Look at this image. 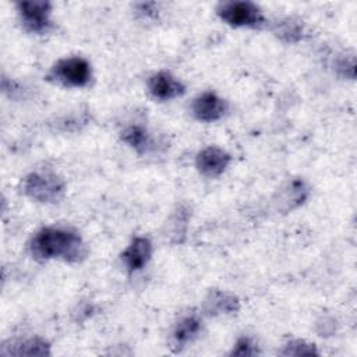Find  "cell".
Segmentation results:
<instances>
[{
  "label": "cell",
  "mask_w": 357,
  "mask_h": 357,
  "mask_svg": "<svg viewBox=\"0 0 357 357\" xmlns=\"http://www.w3.org/2000/svg\"><path fill=\"white\" fill-rule=\"evenodd\" d=\"M29 248L39 259L60 258L67 262L81 261L86 251L82 238L64 227H43L31 240Z\"/></svg>",
  "instance_id": "obj_1"
},
{
  "label": "cell",
  "mask_w": 357,
  "mask_h": 357,
  "mask_svg": "<svg viewBox=\"0 0 357 357\" xmlns=\"http://www.w3.org/2000/svg\"><path fill=\"white\" fill-rule=\"evenodd\" d=\"M24 192L39 202H56L66 190L64 180L53 172H33L28 174L22 184Z\"/></svg>",
  "instance_id": "obj_2"
},
{
  "label": "cell",
  "mask_w": 357,
  "mask_h": 357,
  "mask_svg": "<svg viewBox=\"0 0 357 357\" xmlns=\"http://www.w3.org/2000/svg\"><path fill=\"white\" fill-rule=\"evenodd\" d=\"M50 77L64 86H85L89 84L92 71L89 63L82 57H67L59 60L50 70Z\"/></svg>",
  "instance_id": "obj_3"
},
{
  "label": "cell",
  "mask_w": 357,
  "mask_h": 357,
  "mask_svg": "<svg viewBox=\"0 0 357 357\" xmlns=\"http://www.w3.org/2000/svg\"><path fill=\"white\" fill-rule=\"evenodd\" d=\"M219 17L231 26H257L262 22V13L251 1H225L218 7Z\"/></svg>",
  "instance_id": "obj_4"
},
{
  "label": "cell",
  "mask_w": 357,
  "mask_h": 357,
  "mask_svg": "<svg viewBox=\"0 0 357 357\" xmlns=\"http://www.w3.org/2000/svg\"><path fill=\"white\" fill-rule=\"evenodd\" d=\"M18 11L24 28L32 33H45L50 22L52 4L49 1H21Z\"/></svg>",
  "instance_id": "obj_5"
},
{
  "label": "cell",
  "mask_w": 357,
  "mask_h": 357,
  "mask_svg": "<svg viewBox=\"0 0 357 357\" xmlns=\"http://www.w3.org/2000/svg\"><path fill=\"white\" fill-rule=\"evenodd\" d=\"M230 160L231 156L226 151L218 146H208L197 155L195 163L201 174L206 177H218L227 169Z\"/></svg>",
  "instance_id": "obj_6"
},
{
  "label": "cell",
  "mask_w": 357,
  "mask_h": 357,
  "mask_svg": "<svg viewBox=\"0 0 357 357\" xmlns=\"http://www.w3.org/2000/svg\"><path fill=\"white\" fill-rule=\"evenodd\" d=\"M227 110L226 102L215 92H204L192 102V114L199 121H216Z\"/></svg>",
  "instance_id": "obj_7"
},
{
  "label": "cell",
  "mask_w": 357,
  "mask_h": 357,
  "mask_svg": "<svg viewBox=\"0 0 357 357\" xmlns=\"http://www.w3.org/2000/svg\"><path fill=\"white\" fill-rule=\"evenodd\" d=\"M148 88L151 95L159 100H170L185 92L183 82L167 71L153 74L148 81Z\"/></svg>",
  "instance_id": "obj_8"
},
{
  "label": "cell",
  "mask_w": 357,
  "mask_h": 357,
  "mask_svg": "<svg viewBox=\"0 0 357 357\" xmlns=\"http://www.w3.org/2000/svg\"><path fill=\"white\" fill-rule=\"evenodd\" d=\"M152 255V243L146 237H135L121 254V259L130 272L142 269Z\"/></svg>",
  "instance_id": "obj_9"
},
{
  "label": "cell",
  "mask_w": 357,
  "mask_h": 357,
  "mask_svg": "<svg viewBox=\"0 0 357 357\" xmlns=\"http://www.w3.org/2000/svg\"><path fill=\"white\" fill-rule=\"evenodd\" d=\"M1 354H14V356H47L50 354L49 350V344L39 339V337H33V339H25L20 343H15L13 347L11 346H4V349L1 350Z\"/></svg>",
  "instance_id": "obj_10"
},
{
  "label": "cell",
  "mask_w": 357,
  "mask_h": 357,
  "mask_svg": "<svg viewBox=\"0 0 357 357\" xmlns=\"http://www.w3.org/2000/svg\"><path fill=\"white\" fill-rule=\"evenodd\" d=\"M205 310L209 314H229L238 310V300L223 291H212L205 300Z\"/></svg>",
  "instance_id": "obj_11"
},
{
  "label": "cell",
  "mask_w": 357,
  "mask_h": 357,
  "mask_svg": "<svg viewBox=\"0 0 357 357\" xmlns=\"http://www.w3.org/2000/svg\"><path fill=\"white\" fill-rule=\"evenodd\" d=\"M201 331V321L197 315L191 314V315H185L184 318H181L174 331H173V339L176 344L184 346L188 342H191L198 332Z\"/></svg>",
  "instance_id": "obj_12"
},
{
  "label": "cell",
  "mask_w": 357,
  "mask_h": 357,
  "mask_svg": "<svg viewBox=\"0 0 357 357\" xmlns=\"http://www.w3.org/2000/svg\"><path fill=\"white\" fill-rule=\"evenodd\" d=\"M121 139L138 152H144L149 145V135L141 126H130L121 132Z\"/></svg>",
  "instance_id": "obj_13"
},
{
  "label": "cell",
  "mask_w": 357,
  "mask_h": 357,
  "mask_svg": "<svg viewBox=\"0 0 357 357\" xmlns=\"http://www.w3.org/2000/svg\"><path fill=\"white\" fill-rule=\"evenodd\" d=\"M308 195V188L303 181H293L283 194V202H286V209H291L300 205Z\"/></svg>",
  "instance_id": "obj_14"
},
{
  "label": "cell",
  "mask_w": 357,
  "mask_h": 357,
  "mask_svg": "<svg viewBox=\"0 0 357 357\" xmlns=\"http://www.w3.org/2000/svg\"><path fill=\"white\" fill-rule=\"evenodd\" d=\"M278 35L282 36L283 39H286L287 42H296L301 38V32H303V28L298 22H294L291 20H287V21H283L278 25Z\"/></svg>",
  "instance_id": "obj_15"
},
{
  "label": "cell",
  "mask_w": 357,
  "mask_h": 357,
  "mask_svg": "<svg viewBox=\"0 0 357 357\" xmlns=\"http://www.w3.org/2000/svg\"><path fill=\"white\" fill-rule=\"evenodd\" d=\"M283 354L286 356H311V354H317V350L314 347V344L305 343L303 340H294L290 342L286 346V350L283 351Z\"/></svg>",
  "instance_id": "obj_16"
},
{
  "label": "cell",
  "mask_w": 357,
  "mask_h": 357,
  "mask_svg": "<svg viewBox=\"0 0 357 357\" xmlns=\"http://www.w3.org/2000/svg\"><path fill=\"white\" fill-rule=\"evenodd\" d=\"M255 353H257V347L250 337H240L236 342L231 351V354L234 356H254Z\"/></svg>",
  "instance_id": "obj_17"
}]
</instances>
